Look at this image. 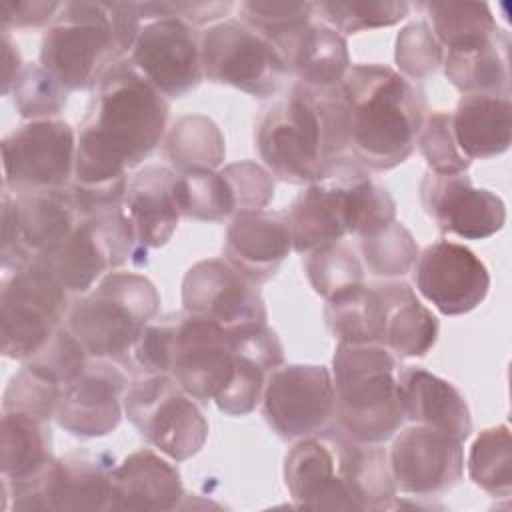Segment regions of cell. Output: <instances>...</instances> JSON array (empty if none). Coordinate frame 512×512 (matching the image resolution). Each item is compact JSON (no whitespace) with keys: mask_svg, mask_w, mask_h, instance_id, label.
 <instances>
[{"mask_svg":"<svg viewBox=\"0 0 512 512\" xmlns=\"http://www.w3.org/2000/svg\"><path fill=\"white\" fill-rule=\"evenodd\" d=\"M110 510L162 512L174 510L184 498L180 472L150 448L128 454L112 468Z\"/></svg>","mask_w":512,"mask_h":512,"instance_id":"cell-25","label":"cell"},{"mask_svg":"<svg viewBox=\"0 0 512 512\" xmlns=\"http://www.w3.org/2000/svg\"><path fill=\"white\" fill-rule=\"evenodd\" d=\"M380 288L386 302L382 346L396 358H420L430 352L440 330L436 316L406 282L382 280Z\"/></svg>","mask_w":512,"mask_h":512,"instance_id":"cell-30","label":"cell"},{"mask_svg":"<svg viewBox=\"0 0 512 512\" xmlns=\"http://www.w3.org/2000/svg\"><path fill=\"white\" fill-rule=\"evenodd\" d=\"M2 94H10L18 74L22 72L24 64L18 52V46L12 42L10 32L2 30Z\"/></svg>","mask_w":512,"mask_h":512,"instance_id":"cell-50","label":"cell"},{"mask_svg":"<svg viewBox=\"0 0 512 512\" xmlns=\"http://www.w3.org/2000/svg\"><path fill=\"white\" fill-rule=\"evenodd\" d=\"M128 376L120 362L110 358L88 360L84 372L64 386L56 422L76 438H100L116 430L122 420Z\"/></svg>","mask_w":512,"mask_h":512,"instance_id":"cell-21","label":"cell"},{"mask_svg":"<svg viewBox=\"0 0 512 512\" xmlns=\"http://www.w3.org/2000/svg\"><path fill=\"white\" fill-rule=\"evenodd\" d=\"M202 72L210 82L256 98L274 96L288 74L282 52L242 20H220L200 34Z\"/></svg>","mask_w":512,"mask_h":512,"instance_id":"cell-12","label":"cell"},{"mask_svg":"<svg viewBox=\"0 0 512 512\" xmlns=\"http://www.w3.org/2000/svg\"><path fill=\"white\" fill-rule=\"evenodd\" d=\"M384 314L380 282H362L326 300L324 320L338 342L382 344Z\"/></svg>","mask_w":512,"mask_h":512,"instance_id":"cell-33","label":"cell"},{"mask_svg":"<svg viewBox=\"0 0 512 512\" xmlns=\"http://www.w3.org/2000/svg\"><path fill=\"white\" fill-rule=\"evenodd\" d=\"M0 448L2 480L8 484L32 480L54 458L48 422L16 410H2Z\"/></svg>","mask_w":512,"mask_h":512,"instance_id":"cell-32","label":"cell"},{"mask_svg":"<svg viewBox=\"0 0 512 512\" xmlns=\"http://www.w3.org/2000/svg\"><path fill=\"white\" fill-rule=\"evenodd\" d=\"M388 464L400 492L432 498L454 488L464 474V448L456 436L410 424L392 436Z\"/></svg>","mask_w":512,"mask_h":512,"instance_id":"cell-17","label":"cell"},{"mask_svg":"<svg viewBox=\"0 0 512 512\" xmlns=\"http://www.w3.org/2000/svg\"><path fill=\"white\" fill-rule=\"evenodd\" d=\"M176 172L166 166H146L126 188L122 212L142 248L164 246L178 228Z\"/></svg>","mask_w":512,"mask_h":512,"instance_id":"cell-26","label":"cell"},{"mask_svg":"<svg viewBox=\"0 0 512 512\" xmlns=\"http://www.w3.org/2000/svg\"><path fill=\"white\" fill-rule=\"evenodd\" d=\"M142 18L136 2H64L40 44V66L68 92L92 90L132 50Z\"/></svg>","mask_w":512,"mask_h":512,"instance_id":"cell-5","label":"cell"},{"mask_svg":"<svg viewBox=\"0 0 512 512\" xmlns=\"http://www.w3.org/2000/svg\"><path fill=\"white\" fill-rule=\"evenodd\" d=\"M424 10L444 50L490 40L502 30L486 2H426Z\"/></svg>","mask_w":512,"mask_h":512,"instance_id":"cell-35","label":"cell"},{"mask_svg":"<svg viewBox=\"0 0 512 512\" xmlns=\"http://www.w3.org/2000/svg\"><path fill=\"white\" fill-rule=\"evenodd\" d=\"M420 200L442 232L464 240L490 238L506 224L504 200L486 188H476L466 172L434 174L428 170L420 184Z\"/></svg>","mask_w":512,"mask_h":512,"instance_id":"cell-22","label":"cell"},{"mask_svg":"<svg viewBox=\"0 0 512 512\" xmlns=\"http://www.w3.org/2000/svg\"><path fill=\"white\" fill-rule=\"evenodd\" d=\"M230 332L182 312L158 320V370L170 374L196 402L216 400L234 376Z\"/></svg>","mask_w":512,"mask_h":512,"instance_id":"cell-9","label":"cell"},{"mask_svg":"<svg viewBox=\"0 0 512 512\" xmlns=\"http://www.w3.org/2000/svg\"><path fill=\"white\" fill-rule=\"evenodd\" d=\"M292 248L308 254L340 242L348 234L368 236L396 220L390 192L376 184L352 158L334 164L326 176L308 184L286 210Z\"/></svg>","mask_w":512,"mask_h":512,"instance_id":"cell-6","label":"cell"},{"mask_svg":"<svg viewBox=\"0 0 512 512\" xmlns=\"http://www.w3.org/2000/svg\"><path fill=\"white\" fill-rule=\"evenodd\" d=\"M180 214L200 222H222L238 212L224 170H194L176 176Z\"/></svg>","mask_w":512,"mask_h":512,"instance_id":"cell-36","label":"cell"},{"mask_svg":"<svg viewBox=\"0 0 512 512\" xmlns=\"http://www.w3.org/2000/svg\"><path fill=\"white\" fill-rule=\"evenodd\" d=\"M74 128L66 120H34L2 140L4 188L10 192L68 188L76 162Z\"/></svg>","mask_w":512,"mask_h":512,"instance_id":"cell-15","label":"cell"},{"mask_svg":"<svg viewBox=\"0 0 512 512\" xmlns=\"http://www.w3.org/2000/svg\"><path fill=\"white\" fill-rule=\"evenodd\" d=\"M396 64L408 80H424L432 76L444 62V48L424 22L408 24L396 38Z\"/></svg>","mask_w":512,"mask_h":512,"instance_id":"cell-45","label":"cell"},{"mask_svg":"<svg viewBox=\"0 0 512 512\" xmlns=\"http://www.w3.org/2000/svg\"><path fill=\"white\" fill-rule=\"evenodd\" d=\"M222 170L232 186L238 212L264 210L274 198V178L268 168L252 160H244L228 164Z\"/></svg>","mask_w":512,"mask_h":512,"instance_id":"cell-47","label":"cell"},{"mask_svg":"<svg viewBox=\"0 0 512 512\" xmlns=\"http://www.w3.org/2000/svg\"><path fill=\"white\" fill-rule=\"evenodd\" d=\"M82 218L68 188L2 190V268L14 272L54 250Z\"/></svg>","mask_w":512,"mask_h":512,"instance_id":"cell-13","label":"cell"},{"mask_svg":"<svg viewBox=\"0 0 512 512\" xmlns=\"http://www.w3.org/2000/svg\"><path fill=\"white\" fill-rule=\"evenodd\" d=\"M470 480L494 498L512 492V442L508 424L482 430L470 446L466 460Z\"/></svg>","mask_w":512,"mask_h":512,"instance_id":"cell-37","label":"cell"},{"mask_svg":"<svg viewBox=\"0 0 512 512\" xmlns=\"http://www.w3.org/2000/svg\"><path fill=\"white\" fill-rule=\"evenodd\" d=\"M416 146L424 156L430 172L434 174H462L472 164L458 150L452 134L450 114L442 110H436L430 116H426L418 132Z\"/></svg>","mask_w":512,"mask_h":512,"instance_id":"cell-44","label":"cell"},{"mask_svg":"<svg viewBox=\"0 0 512 512\" xmlns=\"http://www.w3.org/2000/svg\"><path fill=\"white\" fill-rule=\"evenodd\" d=\"M60 394V386L22 366L6 386L2 410H16L50 422V418L56 414Z\"/></svg>","mask_w":512,"mask_h":512,"instance_id":"cell-46","label":"cell"},{"mask_svg":"<svg viewBox=\"0 0 512 512\" xmlns=\"http://www.w3.org/2000/svg\"><path fill=\"white\" fill-rule=\"evenodd\" d=\"M68 312V292L36 260L10 272L0 290L2 354L28 360L56 334Z\"/></svg>","mask_w":512,"mask_h":512,"instance_id":"cell-11","label":"cell"},{"mask_svg":"<svg viewBox=\"0 0 512 512\" xmlns=\"http://www.w3.org/2000/svg\"><path fill=\"white\" fill-rule=\"evenodd\" d=\"M128 60L164 98L188 94L204 76L200 36L192 24L172 16L144 24Z\"/></svg>","mask_w":512,"mask_h":512,"instance_id":"cell-18","label":"cell"},{"mask_svg":"<svg viewBox=\"0 0 512 512\" xmlns=\"http://www.w3.org/2000/svg\"><path fill=\"white\" fill-rule=\"evenodd\" d=\"M284 482L298 508L388 510L396 506V484L388 452L338 430L296 440L284 458Z\"/></svg>","mask_w":512,"mask_h":512,"instance_id":"cell-2","label":"cell"},{"mask_svg":"<svg viewBox=\"0 0 512 512\" xmlns=\"http://www.w3.org/2000/svg\"><path fill=\"white\" fill-rule=\"evenodd\" d=\"M334 382L318 364H282L266 378L262 412L282 440L318 434L334 420Z\"/></svg>","mask_w":512,"mask_h":512,"instance_id":"cell-16","label":"cell"},{"mask_svg":"<svg viewBox=\"0 0 512 512\" xmlns=\"http://www.w3.org/2000/svg\"><path fill=\"white\" fill-rule=\"evenodd\" d=\"M410 6L406 2H314V14H320L324 24L336 32L356 34L364 30H376L394 26L408 16Z\"/></svg>","mask_w":512,"mask_h":512,"instance_id":"cell-41","label":"cell"},{"mask_svg":"<svg viewBox=\"0 0 512 512\" xmlns=\"http://www.w3.org/2000/svg\"><path fill=\"white\" fill-rule=\"evenodd\" d=\"M510 38L500 30L494 38L444 52V74L462 94L510 96Z\"/></svg>","mask_w":512,"mask_h":512,"instance_id":"cell-31","label":"cell"},{"mask_svg":"<svg viewBox=\"0 0 512 512\" xmlns=\"http://www.w3.org/2000/svg\"><path fill=\"white\" fill-rule=\"evenodd\" d=\"M124 412L138 434L174 462L196 456L208 440L196 400L170 374L136 376L124 394Z\"/></svg>","mask_w":512,"mask_h":512,"instance_id":"cell-10","label":"cell"},{"mask_svg":"<svg viewBox=\"0 0 512 512\" xmlns=\"http://www.w3.org/2000/svg\"><path fill=\"white\" fill-rule=\"evenodd\" d=\"M86 364L88 352L68 326H60L34 356L24 360V368L50 380L62 390L84 372Z\"/></svg>","mask_w":512,"mask_h":512,"instance_id":"cell-43","label":"cell"},{"mask_svg":"<svg viewBox=\"0 0 512 512\" xmlns=\"http://www.w3.org/2000/svg\"><path fill=\"white\" fill-rule=\"evenodd\" d=\"M360 252L374 276L396 278L412 270L418 258V244L410 230L394 220L374 234L360 238Z\"/></svg>","mask_w":512,"mask_h":512,"instance_id":"cell-40","label":"cell"},{"mask_svg":"<svg viewBox=\"0 0 512 512\" xmlns=\"http://www.w3.org/2000/svg\"><path fill=\"white\" fill-rule=\"evenodd\" d=\"M164 156L176 174L216 170L226 156L224 136L208 116H182L164 140Z\"/></svg>","mask_w":512,"mask_h":512,"instance_id":"cell-34","label":"cell"},{"mask_svg":"<svg viewBox=\"0 0 512 512\" xmlns=\"http://www.w3.org/2000/svg\"><path fill=\"white\" fill-rule=\"evenodd\" d=\"M62 2H44V0H0V24L2 30L8 28H38L50 24Z\"/></svg>","mask_w":512,"mask_h":512,"instance_id":"cell-49","label":"cell"},{"mask_svg":"<svg viewBox=\"0 0 512 512\" xmlns=\"http://www.w3.org/2000/svg\"><path fill=\"white\" fill-rule=\"evenodd\" d=\"M412 268L418 292L444 316L472 312L490 290V272L480 256L452 240L426 246Z\"/></svg>","mask_w":512,"mask_h":512,"instance_id":"cell-20","label":"cell"},{"mask_svg":"<svg viewBox=\"0 0 512 512\" xmlns=\"http://www.w3.org/2000/svg\"><path fill=\"white\" fill-rule=\"evenodd\" d=\"M254 138L266 168L290 184H312L350 158L338 88L314 92L294 84L262 112Z\"/></svg>","mask_w":512,"mask_h":512,"instance_id":"cell-4","label":"cell"},{"mask_svg":"<svg viewBox=\"0 0 512 512\" xmlns=\"http://www.w3.org/2000/svg\"><path fill=\"white\" fill-rule=\"evenodd\" d=\"M184 312L210 320L224 330L266 322V306L258 284L226 258L200 260L182 280Z\"/></svg>","mask_w":512,"mask_h":512,"instance_id":"cell-19","label":"cell"},{"mask_svg":"<svg viewBox=\"0 0 512 512\" xmlns=\"http://www.w3.org/2000/svg\"><path fill=\"white\" fill-rule=\"evenodd\" d=\"M458 150L472 162L504 154L512 140L510 96L464 94L450 114Z\"/></svg>","mask_w":512,"mask_h":512,"instance_id":"cell-28","label":"cell"},{"mask_svg":"<svg viewBox=\"0 0 512 512\" xmlns=\"http://www.w3.org/2000/svg\"><path fill=\"white\" fill-rule=\"evenodd\" d=\"M398 386L408 422L444 430L462 442L470 436V408L452 382L420 366H406L398 370Z\"/></svg>","mask_w":512,"mask_h":512,"instance_id":"cell-27","label":"cell"},{"mask_svg":"<svg viewBox=\"0 0 512 512\" xmlns=\"http://www.w3.org/2000/svg\"><path fill=\"white\" fill-rule=\"evenodd\" d=\"M282 56L296 84L314 92L336 90L352 66L346 38L324 22H310Z\"/></svg>","mask_w":512,"mask_h":512,"instance_id":"cell-29","label":"cell"},{"mask_svg":"<svg viewBox=\"0 0 512 512\" xmlns=\"http://www.w3.org/2000/svg\"><path fill=\"white\" fill-rule=\"evenodd\" d=\"M348 156L366 170H392L416 148L426 120L420 86L384 64H354L338 86Z\"/></svg>","mask_w":512,"mask_h":512,"instance_id":"cell-3","label":"cell"},{"mask_svg":"<svg viewBox=\"0 0 512 512\" xmlns=\"http://www.w3.org/2000/svg\"><path fill=\"white\" fill-rule=\"evenodd\" d=\"M304 270L310 286L324 300L364 282V270L354 250L342 242H332L304 254Z\"/></svg>","mask_w":512,"mask_h":512,"instance_id":"cell-39","label":"cell"},{"mask_svg":"<svg viewBox=\"0 0 512 512\" xmlns=\"http://www.w3.org/2000/svg\"><path fill=\"white\" fill-rule=\"evenodd\" d=\"M114 462L106 454L74 452L52 462L32 480L8 484L4 496H12L14 510H110Z\"/></svg>","mask_w":512,"mask_h":512,"instance_id":"cell-14","label":"cell"},{"mask_svg":"<svg viewBox=\"0 0 512 512\" xmlns=\"http://www.w3.org/2000/svg\"><path fill=\"white\" fill-rule=\"evenodd\" d=\"M314 2H256L240 4V20L270 40L280 52L312 22Z\"/></svg>","mask_w":512,"mask_h":512,"instance_id":"cell-38","label":"cell"},{"mask_svg":"<svg viewBox=\"0 0 512 512\" xmlns=\"http://www.w3.org/2000/svg\"><path fill=\"white\" fill-rule=\"evenodd\" d=\"M398 358L382 344L338 342L332 358L334 424L362 444L390 440L406 422Z\"/></svg>","mask_w":512,"mask_h":512,"instance_id":"cell-7","label":"cell"},{"mask_svg":"<svg viewBox=\"0 0 512 512\" xmlns=\"http://www.w3.org/2000/svg\"><path fill=\"white\" fill-rule=\"evenodd\" d=\"M10 92L18 114L30 122L52 120L68 102V90L40 64H24Z\"/></svg>","mask_w":512,"mask_h":512,"instance_id":"cell-42","label":"cell"},{"mask_svg":"<svg viewBox=\"0 0 512 512\" xmlns=\"http://www.w3.org/2000/svg\"><path fill=\"white\" fill-rule=\"evenodd\" d=\"M228 332L236 366L230 384L214 402L228 416H246L262 400L268 374L284 364V348L266 322Z\"/></svg>","mask_w":512,"mask_h":512,"instance_id":"cell-24","label":"cell"},{"mask_svg":"<svg viewBox=\"0 0 512 512\" xmlns=\"http://www.w3.org/2000/svg\"><path fill=\"white\" fill-rule=\"evenodd\" d=\"M232 8V2H144L138 4L142 20L180 18L192 26L220 22Z\"/></svg>","mask_w":512,"mask_h":512,"instance_id":"cell-48","label":"cell"},{"mask_svg":"<svg viewBox=\"0 0 512 512\" xmlns=\"http://www.w3.org/2000/svg\"><path fill=\"white\" fill-rule=\"evenodd\" d=\"M168 100L130 64L116 62L92 88L80 122L70 190L82 216L122 206L128 170L162 142Z\"/></svg>","mask_w":512,"mask_h":512,"instance_id":"cell-1","label":"cell"},{"mask_svg":"<svg viewBox=\"0 0 512 512\" xmlns=\"http://www.w3.org/2000/svg\"><path fill=\"white\" fill-rule=\"evenodd\" d=\"M158 310L160 294L146 276L112 270L70 306L66 326L90 358L122 362Z\"/></svg>","mask_w":512,"mask_h":512,"instance_id":"cell-8","label":"cell"},{"mask_svg":"<svg viewBox=\"0 0 512 512\" xmlns=\"http://www.w3.org/2000/svg\"><path fill=\"white\" fill-rule=\"evenodd\" d=\"M292 248L286 210H244L232 216L224 254L226 260L254 284L270 280Z\"/></svg>","mask_w":512,"mask_h":512,"instance_id":"cell-23","label":"cell"}]
</instances>
